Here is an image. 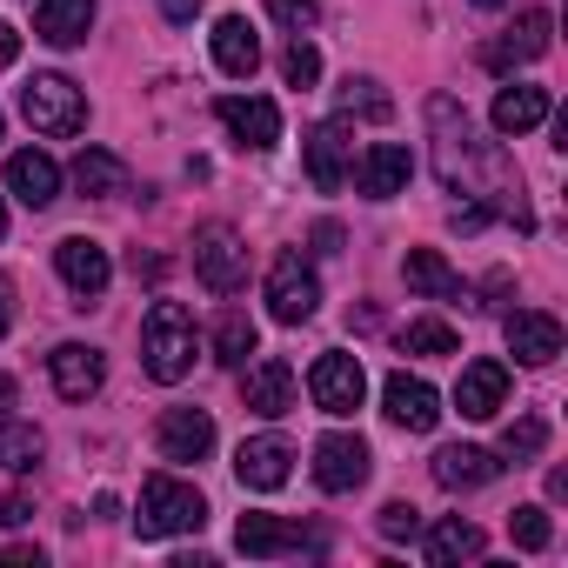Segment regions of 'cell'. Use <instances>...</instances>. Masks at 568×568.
<instances>
[{"instance_id": "obj_1", "label": "cell", "mask_w": 568, "mask_h": 568, "mask_svg": "<svg viewBox=\"0 0 568 568\" xmlns=\"http://www.w3.org/2000/svg\"><path fill=\"white\" fill-rule=\"evenodd\" d=\"M428 121H435V168H442V181L462 187V194H481L488 214H508V221L528 234L535 214H528V201H521V174L508 168V154H501L495 141H475L468 114H462L448 94L428 101Z\"/></svg>"}, {"instance_id": "obj_2", "label": "cell", "mask_w": 568, "mask_h": 568, "mask_svg": "<svg viewBox=\"0 0 568 568\" xmlns=\"http://www.w3.org/2000/svg\"><path fill=\"white\" fill-rule=\"evenodd\" d=\"M194 348H201L194 315H187L181 302H154V308H148V322H141V368H148L161 388H174V382H187Z\"/></svg>"}, {"instance_id": "obj_3", "label": "cell", "mask_w": 568, "mask_h": 568, "mask_svg": "<svg viewBox=\"0 0 568 568\" xmlns=\"http://www.w3.org/2000/svg\"><path fill=\"white\" fill-rule=\"evenodd\" d=\"M201 521H207V501H201L194 481H181V475H148V488H141V515H134V535H141V541L194 535Z\"/></svg>"}, {"instance_id": "obj_4", "label": "cell", "mask_w": 568, "mask_h": 568, "mask_svg": "<svg viewBox=\"0 0 568 568\" xmlns=\"http://www.w3.org/2000/svg\"><path fill=\"white\" fill-rule=\"evenodd\" d=\"M21 114H28V128H34V134L68 141V134H81V128H88V94H81L68 74H34V81L21 88Z\"/></svg>"}, {"instance_id": "obj_5", "label": "cell", "mask_w": 568, "mask_h": 568, "mask_svg": "<svg viewBox=\"0 0 568 568\" xmlns=\"http://www.w3.org/2000/svg\"><path fill=\"white\" fill-rule=\"evenodd\" d=\"M315 308H322V281H315V267H308L295 247L274 254V267H267V315H274L281 328H302Z\"/></svg>"}, {"instance_id": "obj_6", "label": "cell", "mask_w": 568, "mask_h": 568, "mask_svg": "<svg viewBox=\"0 0 568 568\" xmlns=\"http://www.w3.org/2000/svg\"><path fill=\"white\" fill-rule=\"evenodd\" d=\"M194 274H201V288H214V295H234L247 281V247H241V234L227 221L194 227Z\"/></svg>"}, {"instance_id": "obj_7", "label": "cell", "mask_w": 568, "mask_h": 568, "mask_svg": "<svg viewBox=\"0 0 568 568\" xmlns=\"http://www.w3.org/2000/svg\"><path fill=\"white\" fill-rule=\"evenodd\" d=\"M308 395H315V408H322V415H355V408L368 402V375H362V362H355V355L328 348V355L308 368Z\"/></svg>"}, {"instance_id": "obj_8", "label": "cell", "mask_w": 568, "mask_h": 568, "mask_svg": "<svg viewBox=\"0 0 568 568\" xmlns=\"http://www.w3.org/2000/svg\"><path fill=\"white\" fill-rule=\"evenodd\" d=\"M54 267H61V281L81 295L74 308H94L101 295H108V281H114V261H108V247L101 241H88V234H68L61 247H54Z\"/></svg>"}, {"instance_id": "obj_9", "label": "cell", "mask_w": 568, "mask_h": 568, "mask_svg": "<svg viewBox=\"0 0 568 568\" xmlns=\"http://www.w3.org/2000/svg\"><path fill=\"white\" fill-rule=\"evenodd\" d=\"M548 34H555V14H548V8H521V14H515V28H508V34H495V41L481 48V61H488L495 74H515V68H528V61H541V54H548Z\"/></svg>"}, {"instance_id": "obj_10", "label": "cell", "mask_w": 568, "mask_h": 568, "mask_svg": "<svg viewBox=\"0 0 568 568\" xmlns=\"http://www.w3.org/2000/svg\"><path fill=\"white\" fill-rule=\"evenodd\" d=\"M214 114H221V128H227L241 148H254V154L281 148V108H274V101H261V94H221Z\"/></svg>"}, {"instance_id": "obj_11", "label": "cell", "mask_w": 568, "mask_h": 568, "mask_svg": "<svg viewBox=\"0 0 568 568\" xmlns=\"http://www.w3.org/2000/svg\"><path fill=\"white\" fill-rule=\"evenodd\" d=\"M382 408H388V422L408 428V435H428V428L442 422V395H435L422 375H408V368H395V375L382 382Z\"/></svg>"}, {"instance_id": "obj_12", "label": "cell", "mask_w": 568, "mask_h": 568, "mask_svg": "<svg viewBox=\"0 0 568 568\" xmlns=\"http://www.w3.org/2000/svg\"><path fill=\"white\" fill-rule=\"evenodd\" d=\"M368 468H375V455H368V442H362V435H322V442H315V481H322L328 495L362 488V481H368Z\"/></svg>"}, {"instance_id": "obj_13", "label": "cell", "mask_w": 568, "mask_h": 568, "mask_svg": "<svg viewBox=\"0 0 568 568\" xmlns=\"http://www.w3.org/2000/svg\"><path fill=\"white\" fill-rule=\"evenodd\" d=\"M234 475H241V488L274 495L281 481L295 475V448L281 442V435H254V442H241V448H234Z\"/></svg>"}, {"instance_id": "obj_14", "label": "cell", "mask_w": 568, "mask_h": 568, "mask_svg": "<svg viewBox=\"0 0 568 568\" xmlns=\"http://www.w3.org/2000/svg\"><path fill=\"white\" fill-rule=\"evenodd\" d=\"M154 448H161V462H207V448H214V415H207V408H168V415L154 422Z\"/></svg>"}, {"instance_id": "obj_15", "label": "cell", "mask_w": 568, "mask_h": 568, "mask_svg": "<svg viewBox=\"0 0 568 568\" xmlns=\"http://www.w3.org/2000/svg\"><path fill=\"white\" fill-rule=\"evenodd\" d=\"M234 548L241 555H295V548H322V535L302 528V521H288V515H241Z\"/></svg>"}, {"instance_id": "obj_16", "label": "cell", "mask_w": 568, "mask_h": 568, "mask_svg": "<svg viewBox=\"0 0 568 568\" xmlns=\"http://www.w3.org/2000/svg\"><path fill=\"white\" fill-rule=\"evenodd\" d=\"M48 375H54L61 402H94L101 382H108V362H101V348H88V342H61V348L48 355Z\"/></svg>"}, {"instance_id": "obj_17", "label": "cell", "mask_w": 568, "mask_h": 568, "mask_svg": "<svg viewBox=\"0 0 568 568\" xmlns=\"http://www.w3.org/2000/svg\"><path fill=\"white\" fill-rule=\"evenodd\" d=\"M241 395H247V408H254L261 422H281V415H295V368L281 362V355H261V362L247 368Z\"/></svg>"}, {"instance_id": "obj_18", "label": "cell", "mask_w": 568, "mask_h": 568, "mask_svg": "<svg viewBox=\"0 0 568 568\" xmlns=\"http://www.w3.org/2000/svg\"><path fill=\"white\" fill-rule=\"evenodd\" d=\"M501 335H508V355L528 362V368H548V362L561 355V322H555L548 308H515Z\"/></svg>"}, {"instance_id": "obj_19", "label": "cell", "mask_w": 568, "mask_h": 568, "mask_svg": "<svg viewBox=\"0 0 568 568\" xmlns=\"http://www.w3.org/2000/svg\"><path fill=\"white\" fill-rule=\"evenodd\" d=\"M302 154H308V181H315L322 194H335V187L348 181V154H355V141H348L342 121H322V128H308Z\"/></svg>"}, {"instance_id": "obj_20", "label": "cell", "mask_w": 568, "mask_h": 568, "mask_svg": "<svg viewBox=\"0 0 568 568\" xmlns=\"http://www.w3.org/2000/svg\"><path fill=\"white\" fill-rule=\"evenodd\" d=\"M8 194L41 214V207L61 201V168H54L41 148H21V154H8Z\"/></svg>"}, {"instance_id": "obj_21", "label": "cell", "mask_w": 568, "mask_h": 568, "mask_svg": "<svg viewBox=\"0 0 568 568\" xmlns=\"http://www.w3.org/2000/svg\"><path fill=\"white\" fill-rule=\"evenodd\" d=\"M408 174H415V161H408V148H402V141H375V148L355 161V187H362L368 201L402 194V187H408Z\"/></svg>"}, {"instance_id": "obj_22", "label": "cell", "mask_w": 568, "mask_h": 568, "mask_svg": "<svg viewBox=\"0 0 568 568\" xmlns=\"http://www.w3.org/2000/svg\"><path fill=\"white\" fill-rule=\"evenodd\" d=\"M501 402H508V368L501 362H468L462 382H455V408L468 422H488V415H501Z\"/></svg>"}, {"instance_id": "obj_23", "label": "cell", "mask_w": 568, "mask_h": 568, "mask_svg": "<svg viewBox=\"0 0 568 568\" xmlns=\"http://www.w3.org/2000/svg\"><path fill=\"white\" fill-rule=\"evenodd\" d=\"M94 28V0H41L34 8V34L48 48H81Z\"/></svg>"}, {"instance_id": "obj_24", "label": "cell", "mask_w": 568, "mask_h": 568, "mask_svg": "<svg viewBox=\"0 0 568 568\" xmlns=\"http://www.w3.org/2000/svg\"><path fill=\"white\" fill-rule=\"evenodd\" d=\"M214 68L234 74V81H247V74L261 68V34H254L241 14H221V21H214Z\"/></svg>"}, {"instance_id": "obj_25", "label": "cell", "mask_w": 568, "mask_h": 568, "mask_svg": "<svg viewBox=\"0 0 568 568\" xmlns=\"http://www.w3.org/2000/svg\"><path fill=\"white\" fill-rule=\"evenodd\" d=\"M488 121H495V134H535L548 121V88H528V81L501 88L495 108H488Z\"/></svg>"}, {"instance_id": "obj_26", "label": "cell", "mask_w": 568, "mask_h": 568, "mask_svg": "<svg viewBox=\"0 0 568 568\" xmlns=\"http://www.w3.org/2000/svg\"><path fill=\"white\" fill-rule=\"evenodd\" d=\"M402 274H408V288L415 295H428V302H468V288H462V274L435 254V247H408V261H402Z\"/></svg>"}, {"instance_id": "obj_27", "label": "cell", "mask_w": 568, "mask_h": 568, "mask_svg": "<svg viewBox=\"0 0 568 568\" xmlns=\"http://www.w3.org/2000/svg\"><path fill=\"white\" fill-rule=\"evenodd\" d=\"M495 475H501V462L488 448H442L435 455V481L442 488H488Z\"/></svg>"}, {"instance_id": "obj_28", "label": "cell", "mask_w": 568, "mask_h": 568, "mask_svg": "<svg viewBox=\"0 0 568 568\" xmlns=\"http://www.w3.org/2000/svg\"><path fill=\"white\" fill-rule=\"evenodd\" d=\"M475 555H481V528H475V521L448 515V521L428 528V561H435V568H455V561H475Z\"/></svg>"}, {"instance_id": "obj_29", "label": "cell", "mask_w": 568, "mask_h": 568, "mask_svg": "<svg viewBox=\"0 0 568 568\" xmlns=\"http://www.w3.org/2000/svg\"><path fill=\"white\" fill-rule=\"evenodd\" d=\"M74 187H81L88 201H101V194H121V187H128V168H121V154H108V148H81V161H74Z\"/></svg>"}, {"instance_id": "obj_30", "label": "cell", "mask_w": 568, "mask_h": 568, "mask_svg": "<svg viewBox=\"0 0 568 568\" xmlns=\"http://www.w3.org/2000/svg\"><path fill=\"white\" fill-rule=\"evenodd\" d=\"M247 355H254V322H247L241 308H227V315L214 322V362H221V368H247Z\"/></svg>"}, {"instance_id": "obj_31", "label": "cell", "mask_w": 568, "mask_h": 568, "mask_svg": "<svg viewBox=\"0 0 568 568\" xmlns=\"http://www.w3.org/2000/svg\"><path fill=\"white\" fill-rule=\"evenodd\" d=\"M0 468H8V475L41 468V428H28V422H0Z\"/></svg>"}, {"instance_id": "obj_32", "label": "cell", "mask_w": 568, "mask_h": 568, "mask_svg": "<svg viewBox=\"0 0 568 568\" xmlns=\"http://www.w3.org/2000/svg\"><path fill=\"white\" fill-rule=\"evenodd\" d=\"M342 114H348V121H355V114H362V121H388L395 101L382 94V81H368V74L355 81V74H348V81H342Z\"/></svg>"}, {"instance_id": "obj_33", "label": "cell", "mask_w": 568, "mask_h": 568, "mask_svg": "<svg viewBox=\"0 0 568 568\" xmlns=\"http://www.w3.org/2000/svg\"><path fill=\"white\" fill-rule=\"evenodd\" d=\"M281 81H288V88H315L322 81V48L308 34H295L288 48H281Z\"/></svg>"}, {"instance_id": "obj_34", "label": "cell", "mask_w": 568, "mask_h": 568, "mask_svg": "<svg viewBox=\"0 0 568 568\" xmlns=\"http://www.w3.org/2000/svg\"><path fill=\"white\" fill-rule=\"evenodd\" d=\"M548 448V422L541 415H521V422H508V435H501V455L521 468V462H535Z\"/></svg>"}, {"instance_id": "obj_35", "label": "cell", "mask_w": 568, "mask_h": 568, "mask_svg": "<svg viewBox=\"0 0 568 568\" xmlns=\"http://www.w3.org/2000/svg\"><path fill=\"white\" fill-rule=\"evenodd\" d=\"M402 348H408V355H455L462 342H455V328H448V322H428V315H422V322H408V328H402Z\"/></svg>"}, {"instance_id": "obj_36", "label": "cell", "mask_w": 568, "mask_h": 568, "mask_svg": "<svg viewBox=\"0 0 568 568\" xmlns=\"http://www.w3.org/2000/svg\"><path fill=\"white\" fill-rule=\"evenodd\" d=\"M508 535H515V548L541 555V548L555 541V521H548V508H535V501H528V508H515V515H508Z\"/></svg>"}, {"instance_id": "obj_37", "label": "cell", "mask_w": 568, "mask_h": 568, "mask_svg": "<svg viewBox=\"0 0 568 568\" xmlns=\"http://www.w3.org/2000/svg\"><path fill=\"white\" fill-rule=\"evenodd\" d=\"M375 528H382L388 541H415V535H422V508H415V501H388V508L375 515Z\"/></svg>"}, {"instance_id": "obj_38", "label": "cell", "mask_w": 568, "mask_h": 568, "mask_svg": "<svg viewBox=\"0 0 568 568\" xmlns=\"http://www.w3.org/2000/svg\"><path fill=\"white\" fill-rule=\"evenodd\" d=\"M267 14H274L281 28H288V34H308V28L322 21V8H315V0H267Z\"/></svg>"}, {"instance_id": "obj_39", "label": "cell", "mask_w": 568, "mask_h": 568, "mask_svg": "<svg viewBox=\"0 0 568 568\" xmlns=\"http://www.w3.org/2000/svg\"><path fill=\"white\" fill-rule=\"evenodd\" d=\"M481 221H488V207H481V201H468V207H455V214H448V227H455V234H475Z\"/></svg>"}, {"instance_id": "obj_40", "label": "cell", "mask_w": 568, "mask_h": 568, "mask_svg": "<svg viewBox=\"0 0 568 568\" xmlns=\"http://www.w3.org/2000/svg\"><path fill=\"white\" fill-rule=\"evenodd\" d=\"M161 14H168V21H174V28H187V21H194V14H201V0H161Z\"/></svg>"}, {"instance_id": "obj_41", "label": "cell", "mask_w": 568, "mask_h": 568, "mask_svg": "<svg viewBox=\"0 0 568 568\" xmlns=\"http://www.w3.org/2000/svg\"><path fill=\"white\" fill-rule=\"evenodd\" d=\"M28 515H34V508H28V501H21V495H8V501H0V528H21V521H28Z\"/></svg>"}, {"instance_id": "obj_42", "label": "cell", "mask_w": 568, "mask_h": 568, "mask_svg": "<svg viewBox=\"0 0 568 568\" xmlns=\"http://www.w3.org/2000/svg\"><path fill=\"white\" fill-rule=\"evenodd\" d=\"M14 61H21V34L0 21V68H14Z\"/></svg>"}, {"instance_id": "obj_43", "label": "cell", "mask_w": 568, "mask_h": 568, "mask_svg": "<svg viewBox=\"0 0 568 568\" xmlns=\"http://www.w3.org/2000/svg\"><path fill=\"white\" fill-rule=\"evenodd\" d=\"M8 328H14V281L0 274V335H8Z\"/></svg>"}, {"instance_id": "obj_44", "label": "cell", "mask_w": 568, "mask_h": 568, "mask_svg": "<svg viewBox=\"0 0 568 568\" xmlns=\"http://www.w3.org/2000/svg\"><path fill=\"white\" fill-rule=\"evenodd\" d=\"M0 568H41V548H8V555H0Z\"/></svg>"}, {"instance_id": "obj_45", "label": "cell", "mask_w": 568, "mask_h": 568, "mask_svg": "<svg viewBox=\"0 0 568 568\" xmlns=\"http://www.w3.org/2000/svg\"><path fill=\"white\" fill-rule=\"evenodd\" d=\"M315 247H322V254H335V247H342V227H335V221H322V227H315Z\"/></svg>"}, {"instance_id": "obj_46", "label": "cell", "mask_w": 568, "mask_h": 568, "mask_svg": "<svg viewBox=\"0 0 568 568\" xmlns=\"http://www.w3.org/2000/svg\"><path fill=\"white\" fill-rule=\"evenodd\" d=\"M0 408H14V375H0Z\"/></svg>"}, {"instance_id": "obj_47", "label": "cell", "mask_w": 568, "mask_h": 568, "mask_svg": "<svg viewBox=\"0 0 568 568\" xmlns=\"http://www.w3.org/2000/svg\"><path fill=\"white\" fill-rule=\"evenodd\" d=\"M475 8H488V14H495V8H508V0H475Z\"/></svg>"}, {"instance_id": "obj_48", "label": "cell", "mask_w": 568, "mask_h": 568, "mask_svg": "<svg viewBox=\"0 0 568 568\" xmlns=\"http://www.w3.org/2000/svg\"><path fill=\"white\" fill-rule=\"evenodd\" d=\"M0 234H8V201H0Z\"/></svg>"}, {"instance_id": "obj_49", "label": "cell", "mask_w": 568, "mask_h": 568, "mask_svg": "<svg viewBox=\"0 0 568 568\" xmlns=\"http://www.w3.org/2000/svg\"><path fill=\"white\" fill-rule=\"evenodd\" d=\"M0 128H8V121H0Z\"/></svg>"}]
</instances>
